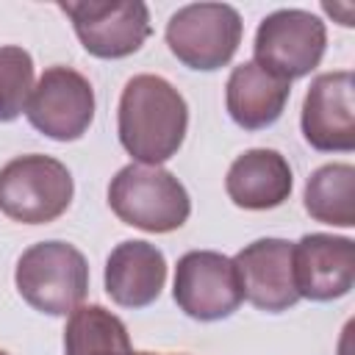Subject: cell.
I'll return each mask as SVG.
<instances>
[{
    "label": "cell",
    "instance_id": "obj_14",
    "mask_svg": "<svg viewBox=\"0 0 355 355\" xmlns=\"http://www.w3.org/2000/svg\"><path fill=\"white\" fill-rule=\"evenodd\" d=\"M291 166L277 150H247L241 153L225 178L227 197L247 211H266L277 208L291 194Z\"/></svg>",
    "mask_w": 355,
    "mask_h": 355
},
{
    "label": "cell",
    "instance_id": "obj_7",
    "mask_svg": "<svg viewBox=\"0 0 355 355\" xmlns=\"http://www.w3.org/2000/svg\"><path fill=\"white\" fill-rule=\"evenodd\" d=\"M58 8L72 19V28L97 58H125L150 36V11L141 0H67Z\"/></svg>",
    "mask_w": 355,
    "mask_h": 355
},
{
    "label": "cell",
    "instance_id": "obj_1",
    "mask_svg": "<svg viewBox=\"0 0 355 355\" xmlns=\"http://www.w3.org/2000/svg\"><path fill=\"white\" fill-rule=\"evenodd\" d=\"M189 128L183 94L161 75H133L119 97V141L141 164L172 158Z\"/></svg>",
    "mask_w": 355,
    "mask_h": 355
},
{
    "label": "cell",
    "instance_id": "obj_8",
    "mask_svg": "<svg viewBox=\"0 0 355 355\" xmlns=\"http://www.w3.org/2000/svg\"><path fill=\"white\" fill-rule=\"evenodd\" d=\"M25 114L47 139L75 141L94 119V89L72 67H50L36 80Z\"/></svg>",
    "mask_w": 355,
    "mask_h": 355
},
{
    "label": "cell",
    "instance_id": "obj_5",
    "mask_svg": "<svg viewBox=\"0 0 355 355\" xmlns=\"http://www.w3.org/2000/svg\"><path fill=\"white\" fill-rule=\"evenodd\" d=\"M166 44L191 69H219L241 44V17L227 3L183 6L169 17Z\"/></svg>",
    "mask_w": 355,
    "mask_h": 355
},
{
    "label": "cell",
    "instance_id": "obj_9",
    "mask_svg": "<svg viewBox=\"0 0 355 355\" xmlns=\"http://www.w3.org/2000/svg\"><path fill=\"white\" fill-rule=\"evenodd\" d=\"M172 297L197 322H216L241 305V283L233 258L214 250H191L175 266Z\"/></svg>",
    "mask_w": 355,
    "mask_h": 355
},
{
    "label": "cell",
    "instance_id": "obj_16",
    "mask_svg": "<svg viewBox=\"0 0 355 355\" xmlns=\"http://www.w3.org/2000/svg\"><path fill=\"white\" fill-rule=\"evenodd\" d=\"M64 349L67 355H153L133 352L125 322L103 305H83L69 313Z\"/></svg>",
    "mask_w": 355,
    "mask_h": 355
},
{
    "label": "cell",
    "instance_id": "obj_15",
    "mask_svg": "<svg viewBox=\"0 0 355 355\" xmlns=\"http://www.w3.org/2000/svg\"><path fill=\"white\" fill-rule=\"evenodd\" d=\"M291 94V83L272 75L255 61L239 64L227 78V114L244 130H261L280 119L286 100Z\"/></svg>",
    "mask_w": 355,
    "mask_h": 355
},
{
    "label": "cell",
    "instance_id": "obj_19",
    "mask_svg": "<svg viewBox=\"0 0 355 355\" xmlns=\"http://www.w3.org/2000/svg\"><path fill=\"white\" fill-rule=\"evenodd\" d=\"M0 355H8V352H3V349H0Z\"/></svg>",
    "mask_w": 355,
    "mask_h": 355
},
{
    "label": "cell",
    "instance_id": "obj_2",
    "mask_svg": "<svg viewBox=\"0 0 355 355\" xmlns=\"http://www.w3.org/2000/svg\"><path fill=\"white\" fill-rule=\"evenodd\" d=\"M108 205L119 222L147 233H172L191 214L186 186L169 169L147 164H128L114 175Z\"/></svg>",
    "mask_w": 355,
    "mask_h": 355
},
{
    "label": "cell",
    "instance_id": "obj_18",
    "mask_svg": "<svg viewBox=\"0 0 355 355\" xmlns=\"http://www.w3.org/2000/svg\"><path fill=\"white\" fill-rule=\"evenodd\" d=\"M33 92V58L28 50L0 47V122L17 119Z\"/></svg>",
    "mask_w": 355,
    "mask_h": 355
},
{
    "label": "cell",
    "instance_id": "obj_10",
    "mask_svg": "<svg viewBox=\"0 0 355 355\" xmlns=\"http://www.w3.org/2000/svg\"><path fill=\"white\" fill-rule=\"evenodd\" d=\"M355 78L349 69L319 75L302 100V136L313 150H355Z\"/></svg>",
    "mask_w": 355,
    "mask_h": 355
},
{
    "label": "cell",
    "instance_id": "obj_13",
    "mask_svg": "<svg viewBox=\"0 0 355 355\" xmlns=\"http://www.w3.org/2000/svg\"><path fill=\"white\" fill-rule=\"evenodd\" d=\"M166 280V261L155 244L122 241L105 261V291L122 308H144L158 300Z\"/></svg>",
    "mask_w": 355,
    "mask_h": 355
},
{
    "label": "cell",
    "instance_id": "obj_11",
    "mask_svg": "<svg viewBox=\"0 0 355 355\" xmlns=\"http://www.w3.org/2000/svg\"><path fill=\"white\" fill-rule=\"evenodd\" d=\"M233 266L239 272L241 297L258 311H288L300 294L294 283V244L286 239H258L236 252Z\"/></svg>",
    "mask_w": 355,
    "mask_h": 355
},
{
    "label": "cell",
    "instance_id": "obj_4",
    "mask_svg": "<svg viewBox=\"0 0 355 355\" xmlns=\"http://www.w3.org/2000/svg\"><path fill=\"white\" fill-rule=\"evenodd\" d=\"M75 194L69 169L50 155H19L0 169V211L22 225L58 219Z\"/></svg>",
    "mask_w": 355,
    "mask_h": 355
},
{
    "label": "cell",
    "instance_id": "obj_6",
    "mask_svg": "<svg viewBox=\"0 0 355 355\" xmlns=\"http://www.w3.org/2000/svg\"><path fill=\"white\" fill-rule=\"evenodd\" d=\"M327 44L324 22L302 8H280L263 17L255 31V64L283 80L305 78L319 67Z\"/></svg>",
    "mask_w": 355,
    "mask_h": 355
},
{
    "label": "cell",
    "instance_id": "obj_3",
    "mask_svg": "<svg viewBox=\"0 0 355 355\" xmlns=\"http://www.w3.org/2000/svg\"><path fill=\"white\" fill-rule=\"evenodd\" d=\"M14 280L31 308L67 316L89 291V263L83 252L67 241H39L19 255Z\"/></svg>",
    "mask_w": 355,
    "mask_h": 355
},
{
    "label": "cell",
    "instance_id": "obj_17",
    "mask_svg": "<svg viewBox=\"0 0 355 355\" xmlns=\"http://www.w3.org/2000/svg\"><path fill=\"white\" fill-rule=\"evenodd\" d=\"M305 211L311 219L352 227L355 225V166L324 164L305 183Z\"/></svg>",
    "mask_w": 355,
    "mask_h": 355
},
{
    "label": "cell",
    "instance_id": "obj_12",
    "mask_svg": "<svg viewBox=\"0 0 355 355\" xmlns=\"http://www.w3.org/2000/svg\"><path fill=\"white\" fill-rule=\"evenodd\" d=\"M297 294L313 302H330L349 294L355 283V241L347 236L308 233L294 244Z\"/></svg>",
    "mask_w": 355,
    "mask_h": 355
}]
</instances>
